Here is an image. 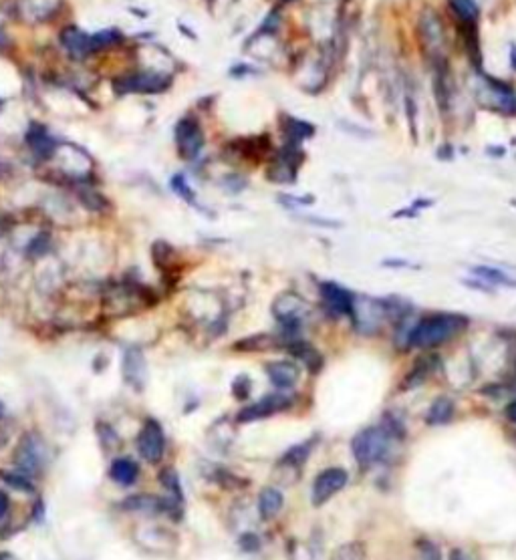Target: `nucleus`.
Wrapping results in <instances>:
<instances>
[{
    "instance_id": "4468645a",
    "label": "nucleus",
    "mask_w": 516,
    "mask_h": 560,
    "mask_svg": "<svg viewBox=\"0 0 516 560\" xmlns=\"http://www.w3.org/2000/svg\"><path fill=\"white\" fill-rule=\"evenodd\" d=\"M419 33H422L424 45L438 55L444 45V26H441L440 16L432 11H426L419 16Z\"/></svg>"
},
{
    "instance_id": "cd10ccee",
    "label": "nucleus",
    "mask_w": 516,
    "mask_h": 560,
    "mask_svg": "<svg viewBox=\"0 0 516 560\" xmlns=\"http://www.w3.org/2000/svg\"><path fill=\"white\" fill-rule=\"evenodd\" d=\"M117 40H119L117 31H101L97 35H91V50L95 53V50L107 49V47L115 45Z\"/></svg>"
},
{
    "instance_id": "412c9836",
    "label": "nucleus",
    "mask_w": 516,
    "mask_h": 560,
    "mask_svg": "<svg viewBox=\"0 0 516 560\" xmlns=\"http://www.w3.org/2000/svg\"><path fill=\"white\" fill-rule=\"evenodd\" d=\"M290 353L299 359V361H302L313 373L315 371H319V367L323 365V359H321V355L317 353L315 348L311 347L309 343H302V341H290Z\"/></svg>"
},
{
    "instance_id": "a19ab883",
    "label": "nucleus",
    "mask_w": 516,
    "mask_h": 560,
    "mask_svg": "<svg viewBox=\"0 0 516 560\" xmlns=\"http://www.w3.org/2000/svg\"><path fill=\"white\" fill-rule=\"evenodd\" d=\"M2 415H4V405L0 403V417H2Z\"/></svg>"
},
{
    "instance_id": "4c0bfd02",
    "label": "nucleus",
    "mask_w": 516,
    "mask_h": 560,
    "mask_svg": "<svg viewBox=\"0 0 516 560\" xmlns=\"http://www.w3.org/2000/svg\"><path fill=\"white\" fill-rule=\"evenodd\" d=\"M43 516H45V506H43V502L38 500L37 508H35V516H33V518H35V520H37V522H38V518L43 520Z\"/></svg>"
},
{
    "instance_id": "0eeeda50",
    "label": "nucleus",
    "mask_w": 516,
    "mask_h": 560,
    "mask_svg": "<svg viewBox=\"0 0 516 560\" xmlns=\"http://www.w3.org/2000/svg\"><path fill=\"white\" fill-rule=\"evenodd\" d=\"M136 444H138L139 456L146 461L155 463V461L162 460L165 449V436L162 425L158 424V422H153V419H148L146 425L141 427Z\"/></svg>"
},
{
    "instance_id": "1a4fd4ad",
    "label": "nucleus",
    "mask_w": 516,
    "mask_h": 560,
    "mask_svg": "<svg viewBox=\"0 0 516 560\" xmlns=\"http://www.w3.org/2000/svg\"><path fill=\"white\" fill-rule=\"evenodd\" d=\"M168 77L153 73V71H143V73H133V75L121 77L115 81V89L119 93H160L168 87Z\"/></svg>"
},
{
    "instance_id": "a878e982",
    "label": "nucleus",
    "mask_w": 516,
    "mask_h": 560,
    "mask_svg": "<svg viewBox=\"0 0 516 560\" xmlns=\"http://www.w3.org/2000/svg\"><path fill=\"white\" fill-rule=\"evenodd\" d=\"M160 482L165 490L170 492V496L177 502H184V492H182V482H180V473L174 468H165L164 472L160 473Z\"/></svg>"
},
{
    "instance_id": "9d476101",
    "label": "nucleus",
    "mask_w": 516,
    "mask_h": 560,
    "mask_svg": "<svg viewBox=\"0 0 516 560\" xmlns=\"http://www.w3.org/2000/svg\"><path fill=\"white\" fill-rule=\"evenodd\" d=\"M176 143L180 155L186 160H194L200 153L202 146H204V133H202L200 125L194 119H182L176 125Z\"/></svg>"
},
{
    "instance_id": "2eb2a0df",
    "label": "nucleus",
    "mask_w": 516,
    "mask_h": 560,
    "mask_svg": "<svg viewBox=\"0 0 516 560\" xmlns=\"http://www.w3.org/2000/svg\"><path fill=\"white\" fill-rule=\"evenodd\" d=\"M26 143H28L31 151L40 160H47L55 151V139L40 125H31V129L26 133Z\"/></svg>"
},
{
    "instance_id": "c756f323",
    "label": "nucleus",
    "mask_w": 516,
    "mask_h": 560,
    "mask_svg": "<svg viewBox=\"0 0 516 560\" xmlns=\"http://www.w3.org/2000/svg\"><path fill=\"white\" fill-rule=\"evenodd\" d=\"M417 548H419V554H422L424 560H441L440 548L436 547L432 540H428V538L417 540Z\"/></svg>"
},
{
    "instance_id": "f704fd0d",
    "label": "nucleus",
    "mask_w": 516,
    "mask_h": 560,
    "mask_svg": "<svg viewBox=\"0 0 516 560\" xmlns=\"http://www.w3.org/2000/svg\"><path fill=\"white\" fill-rule=\"evenodd\" d=\"M9 506H11V500H9V496L0 490V520L6 516V512H9Z\"/></svg>"
},
{
    "instance_id": "7ed1b4c3",
    "label": "nucleus",
    "mask_w": 516,
    "mask_h": 560,
    "mask_svg": "<svg viewBox=\"0 0 516 560\" xmlns=\"http://www.w3.org/2000/svg\"><path fill=\"white\" fill-rule=\"evenodd\" d=\"M14 463L18 468V472L26 473V476H37L45 470L47 463V448L45 441L38 434H25L21 437L18 446L14 449Z\"/></svg>"
},
{
    "instance_id": "6e6552de",
    "label": "nucleus",
    "mask_w": 516,
    "mask_h": 560,
    "mask_svg": "<svg viewBox=\"0 0 516 560\" xmlns=\"http://www.w3.org/2000/svg\"><path fill=\"white\" fill-rule=\"evenodd\" d=\"M121 373H123V381L133 391H143L146 389V383H148V361H146V355H143L141 348H126L123 361H121Z\"/></svg>"
},
{
    "instance_id": "f8f14e48",
    "label": "nucleus",
    "mask_w": 516,
    "mask_h": 560,
    "mask_svg": "<svg viewBox=\"0 0 516 560\" xmlns=\"http://www.w3.org/2000/svg\"><path fill=\"white\" fill-rule=\"evenodd\" d=\"M321 299L325 302L327 311L333 314H353V307H355V297L347 288L339 287L335 282H323L321 285Z\"/></svg>"
},
{
    "instance_id": "4be33fe9",
    "label": "nucleus",
    "mask_w": 516,
    "mask_h": 560,
    "mask_svg": "<svg viewBox=\"0 0 516 560\" xmlns=\"http://www.w3.org/2000/svg\"><path fill=\"white\" fill-rule=\"evenodd\" d=\"M282 129L285 133L289 137L292 143H299L302 139H309V137L315 133V127L307 121H301V119H295V117H285L282 119Z\"/></svg>"
},
{
    "instance_id": "393cba45",
    "label": "nucleus",
    "mask_w": 516,
    "mask_h": 560,
    "mask_svg": "<svg viewBox=\"0 0 516 560\" xmlns=\"http://www.w3.org/2000/svg\"><path fill=\"white\" fill-rule=\"evenodd\" d=\"M450 6L460 18V23H476L478 21V6L474 0H450Z\"/></svg>"
},
{
    "instance_id": "9b49d317",
    "label": "nucleus",
    "mask_w": 516,
    "mask_h": 560,
    "mask_svg": "<svg viewBox=\"0 0 516 560\" xmlns=\"http://www.w3.org/2000/svg\"><path fill=\"white\" fill-rule=\"evenodd\" d=\"M136 542H139L141 547L150 552H174L177 547V538L170 530H165L162 526H146V528H139V532H136Z\"/></svg>"
},
{
    "instance_id": "20e7f679",
    "label": "nucleus",
    "mask_w": 516,
    "mask_h": 560,
    "mask_svg": "<svg viewBox=\"0 0 516 560\" xmlns=\"http://www.w3.org/2000/svg\"><path fill=\"white\" fill-rule=\"evenodd\" d=\"M307 312H309V304L299 295L292 292H282L273 302V314L285 326V333L289 336L299 335V329Z\"/></svg>"
},
{
    "instance_id": "aec40b11",
    "label": "nucleus",
    "mask_w": 516,
    "mask_h": 560,
    "mask_svg": "<svg viewBox=\"0 0 516 560\" xmlns=\"http://www.w3.org/2000/svg\"><path fill=\"white\" fill-rule=\"evenodd\" d=\"M454 415V401L448 397H438L432 401L426 422L429 425H444L452 419Z\"/></svg>"
},
{
    "instance_id": "a211bd4d",
    "label": "nucleus",
    "mask_w": 516,
    "mask_h": 560,
    "mask_svg": "<svg viewBox=\"0 0 516 560\" xmlns=\"http://www.w3.org/2000/svg\"><path fill=\"white\" fill-rule=\"evenodd\" d=\"M139 476L138 461L131 458H117L109 468V478L119 485H131Z\"/></svg>"
},
{
    "instance_id": "473e14b6",
    "label": "nucleus",
    "mask_w": 516,
    "mask_h": 560,
    "mask_svg": "<svg viewBox=\"0 0 516 560\" xmlns=\"http://www.w3.org/2000/svg\"><path fill=\"white\" fill-rule=\"evenodd\" d=\"M172 187H174V192H176L177 196H182L184 199H188V202H192V199H194V192L190 190L188 184L184 182V177H182V175H176V177L172 180Z\"/></svg>"
},
{
    "instance_id": "bb28decb",
    "label": "nucleus",
    "mask_w": 516,
    "mask_h": 560,
    "mask_svg": "<svg viewBox=\"0 0 516 560\" xmlns=\"http://www.w3.org/2000/svg\"><path fill=\"white\" fill-rule=\"evenodd\" d=\"M474 274H478L480 280H486V282H492V285H504V287H515L516 285L508 274H504L503 270H496V268H490V266H476Z\"/></svg>"
},
{
    "instance_id": "7c9ffc66",
    "label": "nucleus",
    "mask_w": 516,
    "mask_h": 560,
    "mask_svg": "<svg viewBox=\"0 0 516 560\" xmlns=\"http://www.w3.org/2000/svg\"><path fill=\"white\" fill-rule=\"evenodd\" d=\"M251 389H252V381L246 377V375H238V377L234 379V383H232V393H234L238 399L248 397Z\"/></svg>"
},
{
    "instance_id": "423d86ee",
    "label": "nucleus",
    "mask_w": 516,
    "mask_h": 560,
    "mask_svg": "<svg viewBox=\"0 0 516 560\" xmlns=\"http://www.w3.org/2000/svg\"><path fill=\"white\" fill-rule=\"evenodd\" d=\"M347 480H349V473L343 468H327V470H323L315 478V482H313V490H311L313 506H323L335 494H339L341 490L347 485Z\"/></svg>"
},
{
    "instance_id": "f257e3e1",
    "label": "nucleus",
    "mask_w": 516,
    "mask_h": 560,
    "mask_svg": "<svg viewBox=\"0 0 516 560\" xmlns=\"http://www.w3.org/2000/svg\"><path fill=\"white\" fill-rule=\"evenodd\" d=\"M468 326V319L458 312H434L422 317L407 333L405 345L416 348H432L446 343Z\"/></svg>"
},
{
    "instance_id": "f03ea898",
    "label": "nucleus",
    "mask_w": 516,
    "mask_h": 560,
    "mask_svg": "<svg viewBox=\"0 0 516 560\" xmlns=\"http://www.w3.org/2000/svg\"><path fill=\"white\" fill-rule=\"evenodd\" d=\"M397 437L391 434L385 425H373V427H366L361 429L357 436L353 437L351 451L355 461L361 468H371L379 461L383 460L390 451L391 444Z\"/></svg>"
},
{
    "instance_id": "72a5a7b5",
    "label": "nucleus",
    "mask_w": 516,
    "mask_h": 560,
    "mask_svg": "<svg viewBox=\"0 0 516 560\" xmlns=\"http://www.w3.org/2000/svg\"><path fill=\"white\" fill-rule=\"evenodd\" d=\"M357 548H359L357 544H347V547L339 548L331 560H359L361 554H357Z\"/></svg>"
},
{
    "instance_id": "ddd939ff",
    "label": "nucleus",
    "mask_w": 516,
    "mask_h": 560,
    "mask_svg": "<svg viewBox=\"0 0 516 560\" xmlns=\"http://www.w3.org/2000/svg\"><path fill=\"white\" fill-rule=\"evenodd\" d=\"M265 371L270 379V383L280 391L295 387L301 379V369L295 361H270L266 363Z\"/></svg>"
},
{
    "instance_id": "2f4dec72",
    "label": "nucleus",
    "mask_w": 516,
    "mask_h": 560,
    "mask_svg": "<svg viewBox=\"0 0 516 560\" xmlns=\"http://www.w3.org/2000/svg\"><path fill=\"white\" fill-rule=\"evenodd\" d=\"M238 547L242 548L244 552H256V550L260 548V540H258V536L256 534L246 532V534H242L238 538Z\"/></svg>"
},
{
    "instance_id": "39448f33",
    "label": "nucleus",
    "mask_w": 516,
    "mask_h": 560,
    "mask_svg": "<svg viewBox=\"0 0 516 560\" xmlns=\"http://www.w3.org/2000/svg\"><path fill=\"white\" fill-rule=\"evenodd\" d=\"M290 405H292V397L289 393L275 391V393L265 395L260 401L240 410L238 415H236V422L238 424H248V422H254V419H263V417H268V415H275L278 411L289 410Z\"/></svg>"
},
{
    "instance_id": "dca6fc26",
    "label": "nucleus",
    "mask_w": 516,
    "mask_h": 560,
    "mask_svg": "<svg viewBox=\"0 0 516 560\" xmlns=\"http://www.w3.org/2000/svg\"><path fill=\"white\" fill-rule=\"evenodd\" d=\"M61 43H63V47L71 55H75V57H87L89 53H93L91 50V37L89 35H85L83 31H79V28H75V26H67L63 33H61Z\"/></svg>"
},
{
    "instance_id": "58836bf2",
    "label": "nucleus",
    "mask_w": 516,
    "mask_h": 560,
    "mask_svg": "<svg viewBox=\"0 0 516 560\" xmlns=\"http://www.w3.org/2000/svg\"><path fill=\"white\" fill-rule=\"evenodd\" d=\"M6 45H9V37H6V35H4V33L0 31V50L6 49Z\"/></svg>"
},
{
    "instance_id": "b1692460",
    "label": "nucleus",
    "mask_w": 516,
    "mask_h": 560,
    "mask_svg": "<svg viewBox=\"0 0 516 560\" xmlns=\"http://www.w3.org/2000/svg\"><path fill=\"white\" fill-rule=\"evenodd\" d=\"M0 480L6 485L14 488V490H18V492H28V494L35 492V484H33L31 476H26L23 472H4V470H0Z\"/></svg>"
},
{
    "instance_id": "5701e85b",
    "label": "nucleus",
    "mask_w": 516,
    "mask_h": 560,
    "mask_svg": "<svg viewBox=\"0 0 516 560\" xmlns=\"http://www.w3.org/2000/svg\"><path fill=\"white\" fill-rule=\"evenodd\" d=\"M436 365H438L436 357H424V359H419L416 367L412 369V373L407 375L405 387H414L417 385V383H422L424 379H428V375L436 369Z\"/></svg>"
},
{
    "instance_id": "f3484780",
    "label": "nucleus",
    "mask_w": 516,
    "mask_h": 560,
    "mask_svg": "<svg viewBox=\"0 0 516 560\" xmlns=\"http://www.w3.org/2000/svg\"><path fill=\"white\" fill-rule=\"evenodd\" d=\"M285 506V496L277 488H265L258 496V514L263 520H273Z\"/></svg>"
},
{
    "instance_id": "e433bc0d",
    "label": "nucleus",
    "mask_w": 516,
    "mask_h": 560,
    "mask_svg": "<svg viewBox=\"0 0 516 560\" xmlns=\"http://www.w3.org/2000/svg\"><path fill=\"white\" fill-rule=\"evenodd\" d=\"M506 415H508V419H510L512 424H516V401H512V403L506 407Z\"/></svg>"
},
{
    "instance_id": "c9c22d12",
    "label": "nucleus",
    "mask_w": 516,
    "mask_h": 560,
    "mask_svg": "<svg viewBox=\"0 0 516 560\" xmlns=\"http://www.w3.org/2000/svg\"><path fill=\"white\" fill-rule=\"evenodd\" d=\"M450 560H468L466 552L464 550H460V548H454L452 552H450Z\"/></svg>"
},
{
    "instance_id": "79ce46f5",
    "label": "nucleus",
    "mask_w": 516,
    "mask_h": 560,
    "mask_svg": "<svg viewBox=\"0 0 516 560\" xmlns=\"http://www.w3.org/2000/svg\"><path fill=\"white\" fill-rule=\"evenodd\" d=\"M287 2H290V0H287Z\"/></svg>"
},
{
    "instance_id": "c85d7f7f",
    "label": "nucleus",
    "mask_w": 516,
    "mask_h": 560,
    "mask_svg": "<svg viewBox=\"0 0 516 560\" xmlns=\"http://www.w3.org/2000/svg\"><path fill=\"white\" fill-rule=\"evenodd\" d=\"M97 434H99V439L103 441L105 449H114L119 446V437H117V434H115L114 429L107 424L97 425Z\"/></svg>"
},
{
    "instance_id": "6ab92c4d",
    "label": "nucleus",
    "mask_w": 516,
    "mask_h": 560,
    "mask_svg": "<svg viewBox=\"0 0 516 560\" xmlns=\"http://www.w3.org/2000/svg\"><path fill=\"white\" fill-rule=\"evenodd\" d=\"M315 446V439H307V441H301V444L292 446V448L285 451V456L280 458V463H282V466H289V468H301L302 463L309 460V456H311V451H313Z\"/></svg>"
},
{
    "instance_id": "ea45409f",
    "label": "nucleus",
    "mask_w": 516,
    "mask_h": 560,
    "mask_svg": "<svg viewBox=\"0 0 516 560\" xmlns=\"http://www.w3.org/2000/svg\"><path fill=\"white\" fill-rule=\"evenodd\" d=\"M0 560H16L11 552H0Z\"/></svg>"
}]
</instances>
